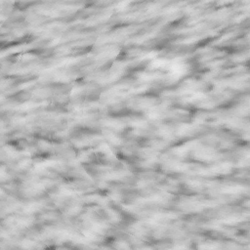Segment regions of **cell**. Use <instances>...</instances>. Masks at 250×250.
Here are the masks:
<instances>
[{"label":"cell","instance_id":"obj_1","mask_svg":"<svg viewBox=\"0 0 250 250\" xmlns=\"http://www.w3.org/2000/svg\"><path fill=\"white\" fill-rule=\"evenodd\" d=\"M9 178V175H8V172H7L6 168L4 166H0V181L1 182H4L6 180H8Z\"/></svg>","mask_w":250,"mask_h":250},{"label":"cell","instance_id":"obj_2","mask_svg":"<svg viewBox=\"0 0 250 250\" xmlns=\"http://www.w3.org/2000/svg\"><path fill=\"white\" fill-rule=\"evenodd\" d=\"M4 125V123H3V121H1L0 120V127H2V126Z\"/></svg>","mask_w":250,"mask_h":250},{"label":"cell","instance_id":"obj_3","mask_svg":"<svg viewBox=\"0 0 250 250\" xmlns=\"http://www.w3.org/2000/svg\"><path fill=\"white\" fill-rule=\"evenodd\" d=\"M3 194H4V192H3V190H2L1 189H0V197H1V195H3Z\"/></svg>","mask_w":250,"mask_h":250},{"label":"cell","instance_id":"obj_4","mask_svg":"<svg viewBox=\"0 0 250 250\" xmlns=\"http://www.w3.org/2000/svg\"><path fill=\"white\" fill-rule=\"evenodd\" d=\"M2 100H3V98H2V97H0V103H1V101H2Z\"/></svg>","mask_w":250,"mask_h":250}]
</instances>
